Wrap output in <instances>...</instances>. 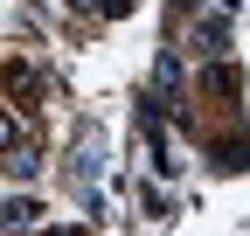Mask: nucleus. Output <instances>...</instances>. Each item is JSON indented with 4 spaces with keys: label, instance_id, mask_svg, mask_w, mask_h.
I'll list each match as a JSON object with an SVG mask.
<instances>
[{
    "label": "nucleus",
    "instance_id": "obj_1",
    "mask_svg": "<svg viewBox=\"0 0 250 236\" xmlns=\"http://www.w3.org/2000/svg\"><path fill=\"white\" fill-rule=\"evenodd\" d=\"M35 201H28V195H14V201H0V229H35Z\"/></svg>",
    "mask_w": 250,
    "mask_h": 236
},
{
    "label": "nucleus",
    "instance_id": "obj_2",
    "mask_svg": "<svg viewBox=\"0 0 250 236\" xmlns=\"http://www.w3.org/2000/svg\"><path fill=\"white\" fill-rule=\"evenodd\" d=\"M7 91H14L21 104H35V98H42V77L28 70V63H7Z\"/></svg>",
    "mask_w": 250,
    "mask_h": 236
},
{
    "label": "nucleus",
    "instance_id": "obj_3",
    "mask_svg": "<svg viewBox=\"0 0 250 236\" xmlns=\"http://www.w3.org/2000/svg\"><path fill=\"white\" fill-rule=\"evenodd\" d=\"M35 167H42V160H35V146H7V174H21V181H28Z\"/></svg>",
    "mask_w": 250,
    "mask_h": 236
},
{
    "label": "nucleus",
    "instance_id": "obj_4",
    "mask_svg": "<svg viewBox=\"0 0 250 236\" xmlns=\"http://www.w3.org/2000/svg\"><path fill=\"white\" fill-rule=\"evenodd\" d=\"M7 146H21V139H14V118L0 111V153H7Z\"/></svg>",
    "mask_w": 250,
    "mask_h": 236
},
{
    "label": "nucleus",
    "instance_id": "obj_5",
    "mask_svg": "<svg viewBox=\"0 0 250 236\" xmlns=\"http://www.w3.org/2000/svg\"><path fill=\"white\" fill-rule=\"evenodd\" d=\"M49 236H77V229H49Z\"/></svg>",
    "mask_w": 250,
    "mask_h": 236
}]
</instances>
